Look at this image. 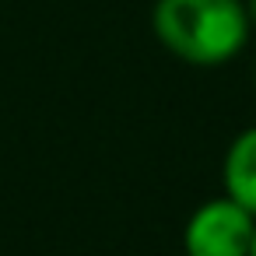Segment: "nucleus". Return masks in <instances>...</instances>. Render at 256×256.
I'll list each match as a JSON object with an SVG mask.
<instances>
[{
	"mask_svg": "<svg viewBox=\"0 0 256 256\" xmlns=\"http://www.w3.org/2000/svg\"><path fill=\"white\" fill-rule=\"evenodd\" d=\"M151 25L158 42L190 67H221L249 42L242 0H154Z\"/></svg>",
	"mask_w": 256,
	"mask_h": 256,
	"instance_id": "obj_1",
	"label": "nucleus"
},
{
	"mask_svg": "<svg viewBox=\"0 0 256 256\" xmlns=\"http://www.w3.org/2000/svg\"><path fill=\"white\" fill-rule=\"evenodd\" d=\"M252 232L256 218L221 193L214 200H204L190 214L182 228V249L186 256H249Z\"/></svg>",
	"mask_w": 256,
	"mask_h": 256,
	"instance_id": "obj_2",
	"label": "nucleus"
},
{
	"mask_svg": "<svg viewBox=\"0 0 256 256\" xmlns=\"http://www.w3.org/2000/svg\"><path fill=\"white\" fill-rule=\"evenodd\" d=\"M221 182H224V196H232L256 218V126L242 130L228 144L221 162Z\"/></svg>",
	"mask_w": 256,
	"mask_h": 256,
	"instance_id": "obj_3",
	"label": "nucleus"
},
{
	"mask_svg": "<svg viewBox=\"0 0 256 256\" xmlns=\"http://www.w3.org/2000/svg\"><path fill=\"white\" fill-rule=\"evenodd\" d=\"M242 4H246V14H249V25L256 28V0H242Z\"/></svg>",
	"mask_w": 256,
	"mask_h": 256,
	"instance_id": "obj_4",
	"label": "nucleus"
},
{
	"mask_svg": "<svg viewBox=\"0 0 256 256\" xmlns=\"http://www.w3.org/2000/svg\"><path fill=\"white\" fill-rule=\"evenodd\" d=\"M249 256H256V232H252V246H249Z\"/></svg>",
	"mask_w": 256,
	"mask_h": 256,
	"instance_id": "obj_5",
	"label": "nucleus"
}]
</instances>
